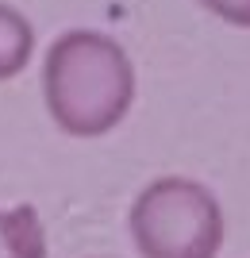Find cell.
<instances>
[{
  "mask_svg": "<svg viewBox=\"0 0 250 258\" xmlns=\"http://www.w3.org/2000/svg\"><path fill=\"white\" fill-rule=\"evenodd\" d=\"M46 116L69 139H100L135 104V66L112 35L93 27L62 31L43 58Z\"/></svg>",
  "mask_w": 250,
  "mask_h": 258,
  "instance_id": "obj_1",
  "label": "cell"
},
{
  "mask_svg": "<svg viewBox=\"0 0 250 258\" xmlns=\"http://www.w3.org/2000/svg\"><path fill=\"white\" fill-rule=\"evenodd\" d=\"M127 231L139 258H219L227 216L204 181L165 173L131 201Z\"/></svg>",
  "mask_w": 250,
  "mask_h": 258,
  "instance_id": "obj_2",
  "label": "cell"
},
{
  "mask_svg": "<svg viewBox=\"0 0 250 258\" xmlns=\"http://www.w3.org/2000/svg\"><path fill=\"white\" fill-rule=\"evenodd\" d=\"M0 258H46V231L35 205L0 208Z\"/></svg>",
  "mask_w": 250,
  "mask_h": 258,
  "instance_id": "obj_3",
  "label": "cell"
},
{
  "mask_svg": "<svg viewBox=\"0 0 250 258\" xmlns=\"http://www.w3.org/2000/svg\"><path fill=\"white\" fill-rule=\"evenodd\" d=\"M35 54V27L12 4H0V81L20 77Z\"/></svg>",
  "mask_w": 250,
  "mask_h": 258,
  "instance_id": "obj_4",
  "label": "cell"
},
{
  "mask_svg": "<svg viewBox=\"0 0 250 258\" xmlns=\"http://www.w3.org/2000/svg\"><path fill=\"white\" fill-rule=\"evenodd\" d=\"M200 4L231 27H250V0H200Z\"/></svg>",
  "mask_w": 250,
  "mask_h": 258,
  "instance_id": "obj_5",
  "label": "cell"
}]
</instances>
